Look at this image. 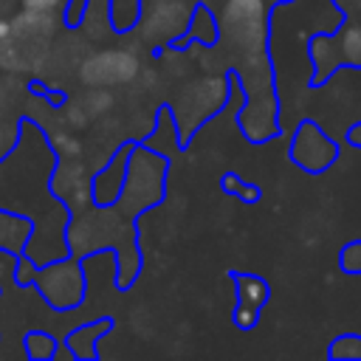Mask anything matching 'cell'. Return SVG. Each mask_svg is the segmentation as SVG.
Listing matches in <instances>:
<instances>
[{"mask_svg": "<svg viewBox=\"0 0 361 361\" xmlns=\"http://www.w3.org/2000/svg\"><path fill=\"white\" fill-rule=\"evenodd\" d=\"M59 3H65V0H25V6L34 8V11H48V8L59 6Z\"/></svg>", "mask_w": 361, "mask_h": 361, "instance_id": "obj_1", "label": "cell"}]
</instances>
